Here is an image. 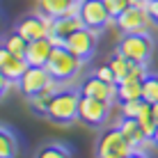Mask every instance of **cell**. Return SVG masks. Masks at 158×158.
<instances>
[{"mask_svg":"<svg viewBox=\"0 0 158 158\" xmlns=\"http://www.w3.org/2000/svg\"><path fill=\"white\" fill-rule=\"evenodd\" d=\"M101 158H124V156H115V154H110V156H101Z\"/></svg>","mask_w":158,"mask_h":158,"instance_id":"obj_34","label":"cell"},{"mask_svg":"<svg viewBox=\"0 0 158 158\" xmlns=\"http://www.w3.org/2000/svg\"><path fill=\"white\" fill-rule=\"evenodd\" d=\"M124 158H147V154H144V151H131V154L124 156Z\"/></svg>","mask_w":158,"mask_h":158,"instance_id":"obj_30","label":"cell"},{"mask_svg":"<svg viewBox=\"0 0 158 158\" xmlns=\"http://www.w3.org/2000/svg\"><path fill=\"white\" fill-rule=\"evenodd\" d=\"M142 99L147 103H158V73H149L142 80Z\"/></svg>","mask_w":158,"mask_h":158,"instance_id":"obj_23","label":"cell"},{"mask_svg":"<svg viewBox=\"0 0 158 158\" xmlns=\"http://www.w3.org/2000/svg\"><path fill=\"white\" fill-rule=\"evenodd\" d=\"M117 53H122L126 60L131 62H140L147 64L154 53V39H151L147 32H131V35H124L122 41L117 46Z\"/></svg>","mask_w":158,"mask_h":158,"instance_id":"obj_3","label":"cell"},{"mask_svg":"<svg viewBox=\"0 0 158 158\" xmlns=\"http://www.w3.org/2000/svg\"><path fill=\"white\" fill-rule=\"evenodd\" d=\"M131 151H133V147L128 144V140L124 138V133L119 131V126L103 131L101 138H99V144H96V156H99V158L101 156H110V154L128 156Z\"/></svg>","mask_w":158,"mask_h":158,"instance_id":"obj_9","label":"cell"},{"mask_svg":"<svg viewBox=\"0 0 158 158\" xmlns=\"http://www.w3.org/2000/svg\"><path fill=\"white\" fill-rule=\"evenodd\" d=\"M119 131L124 133V138L128 140V144L133 147V151H144L147 147L151 144V138L140 128L138 119H131V117H122L119 122Z\"/></svg>","mask_w":158,"mask_h":158,"instance_id":"obj_13","label":"cell"},{"mask_svg":"<svg viewBox=\"0 0 158 158\" xmlns=\"http://www.w3.org/2000/svg\"><path fill=\"white\" fill-rule=\"evenodd\" d=\"M103 2H106V7H108V12H110V16H112V19H117V16L131 5V0H103Z\"/></svg>","mask_w":158,"mask_h":158,"instance_id":"obj_26","label":"cell"},{"mask_svg":"<svg viewBox=\"0 0 158 158\" xmlns=\"http://www.w3.org/2000/svg\"><path fill=\"white\" fill-rule=\"evenodd\" d=\"M94 76L101 78V80H106V83H110V85H117V78H115V73H112L110 64H101V67L94 71Z\"/></svg>","mask_w":158,"mask_h":158,"instance_id":"obj_27","label":"cell"},{"mask_svg":"<svg viewBox=\"0 0 158 158\" xmlns=\"http://www.w3.org/2000/svg\"><path fill=\"white\" fill-rule=\"evenodd\" d=\"M135 99H142V80H135V78H124L117 83V101H135Z\"/></svg>","mask_w":158,"mask_h":158,"instance_id":"obj_18","label":"cell"},{"mask_svg":"<svg viewBox=\"0 0 158 158\" xmlns=\"http://www.w3.org/2000/svg\"><path fill=\"white\" fill-rule=\"evenodd\" d=\"M108 64H110L112 73H115V78H117V83H119V80H124V78L128 76L131 64H133V62H131V60H126L122 53H115V55L110 57V62H108Z\"/></svg>","mask_w":158,"mask_h":158,"instance_id":"obj_21","label":"cell"},{"mask_svg":"<svg viewBox=\"0 0 158 158\" xmlns=\"http://www.w3.org/2000/svg\"><path fill=\"white\" fill-rule=\"evenodd\" d=\"M151 144L158 147V126H156V131H154V135H151Z\"/></svg>","mask_w":158,"mask_h":158,"instance_id":"obj_32","label":"cell"},{"mask_svg":"<svg viewBox=\"0 0 158 158\" xmlns=\"http://www.w3.org/2000/svg\"><path fill=\"white\" fill-rule=\"evenodd\" d=\"M144 106V99H135V101H124L122 103V117H131L135 119L140 115V110H142Z\"/></svg>","mask_w":158,"mask_h":158,"instance_id":"obj_25","label":"cell"},{"mask_svg":"<svg viewBox=\"0 0 158 158\" xmlns=\"http://www.w3.org/2000/svg\"><path fill=\"white\" fill-rule=\"evenodd\" d=\"M19 154V142L12 131L0 126V158H16Z\"/></svg>","mask_w":158,"mask_h":158,"instance_id":"obj_19","label":"cell"},{"mask_svg":"<svg viewBox=\"0 0 158 158\" xmlns=\"http://www.w3.org/2000/svg\"><path fill=\"white\" fill-rule=\"evenodd\" d=\"M73 2H80V0H73Z\"/></svg>","mask_w":158,"mask_h":158,"instance_id":"obj_35","label":"cell"},{"mask_svg":"<svg viewBox=\"0 0 158 158\" xmlns=\"http://www.w3.org/2000/svg\"><path fill=\"white\" fill-rule=\"evenodd\" d=\"M83 60L76 57L71 51H67L64 46H55L46 62V69L51 71V76L57 80V83H67V80L76 78L83 69Z\"/></svg>","mask_w":158,"mask_h":158,"instance_id":"obj_1","label":"cell"},{"mask_svg":"<svg viewBox=\"0 0 158 158\" xmlns=\"http://www.w3.org/2000/svg\"><path fill=\"white\" fill-rule=\"evenodd\" d=\"M138 119V124H140V128L144 131L147 135H154V131H156V122H154V112H151V103H147L144 101V106H142V110H140V115L135 117Z\"/></svg>","mask_w":158,"mask_h":158,"instance_id":"obj_22","label":"cell"},{"mask_svg":"<svg viewBox=\"0 0 158 158\" xmlns=\"http://www.w3.org/2000/svg\"><path fill=\"white\" fill-rule=\"evenodd\" d=\"M110 106L112 103L92 99V96H83L80 94V103H78V119L87 126H103L108 122L110 115Z\"/></svg>","mask_w":158,"mask_h":158,"instance_id":"obj_7","label":"cell"},{"mask_svg":"<svg viewBox=\"0 0 158 158\" xmlns=\"http://www.w3.org/2000/svg\"><path fill=\"white\" fill-rule=\"evenodd\" d=\"M39 12L48 19H60L64 14H78V2L73 0H37Z\"/></svg>","mask_w":158,"mask_h":158,"instance_id":"obj_16","label":"cell"},{"mask_svg":"<svg viewBox=\"0 0 158 158\" xmlns=\"http://www.w3.org/2000/svg\"><path fill=\"white\" fill-rule=\"evenodd\" d=\"M53 41L48 37L44 39H35V41H28V51H25V62L30 67H46L48 57L53 53Z\"/></svg>","mask_w":158,"mask_h":158,"instance_id":"obj_15","label":"cell"},{"mask_svg":"<svg viewBox=\"0 0 158 158\" xmlns=\"http://www.w3.org/2000/svg\"><path fill=\"white\" fill-rule=\"evenodd\" d=\"M57 80H53L48 87H44L41 92H37L35 96H30L28 103H30V110L35 112V115H41V117H46V112H48V106H51V101H53V96L57 94Z\"/></svg>","mask_w":158,"mask_h":158,"instance_id":"obj_17","label":"cell"},{"mask_svg":"<svg viewBox=\"0 0 158 158\" xmlns=\"http://www.w3.org/2000/svg\"><path fill=\"white\" fill-rule=\"evenodd\" d=\"M80 94L99 99V101H106V103H112L117 99V85H110V83H106V80L96 78V76H89V78L80 85Z\"/></svg>","mask_w":158,"mask_h":158,"instance_id":"obj_12","label":"cell"},{"mask_svg":"<svg viewBox=\"0 0 158 158\" xmlns=\"http://www.w3.org/2000/svg\"><path fill=\"white\" fill-rule=\"evenodd\" d=\"M12 85H14V83H12V80H9V78H7V76H5L2 71H0V99H2V96L7 94V89H9Z\"/></svg>","mask_w":158,"mask_h":158,"instance_id":"obj_28","label":"cell"},{"mask_svg":"<svg viewBox=\"0 0 158 158\" xmlns=\"http://www.w3.org/2000/svg\"><path fill=\"white\" fill-rule=\"evenodd\" d=\"M35 158H71V151H69L64 144L53 142V144H44L41 149L37 151Z\"/></svg>","mask_w":158,"mask_h":158,"instance_id":"obj_24","label":"cell"},{"mask_svg":"<svg viewBox=\"0 0 158 158\" xmlns=\"http://www.w3.org/2000/svg\"><path fill=\"white\" fill-rule=\"evenodd\" d=\"M151 23H154V21H151V16H149L147 2L144 5H128V7L115 19V25L124 32V35H131V32H147Z\"/></svg>","mask_w":158,"mask_h":158,"instance_id":"obj_5","label":"cell"},{"mask_svg":"<svg viewBox=\"0 0 158 158\" xmlns=\"http://www.w3.org/2000/svg\"><path fill=\"white\" fill-rule=\"evenodd\" d=\"M78 103H80V92L76 89H57L48 106L46 117L53 124H71L78 119Z\"/></svg>","mask_w":158,"mask_h":158,"instance_id":"obj_2","label":"cell"},{"mask_svg":"<svg viewBox=\"0 0 158 158\" xmlns=\"http://www.w3.org/2000/svg\"><path fill=\"white\" fill-rule=\"evenodd\" d=\"M53 80L55 78L51 76V71H48L46 67H28L16 85H19V89L30 99V96H35L37 92H41L44 87H48Z\"/></svg>","mask_w":158,"mask_h":158,"instance_id":"obj_10","label":"cell"},{"mask_svg":"<svg viewBox=\"0 0 158 158\" xmlns=\"http://www.w3.org/2000/svg\"><path fill=\"white\" fill-rule=\"evenodd\" d=\"M51 25H53V19L44 16L41 12L37 14H28L16 23V32L21 37H25L28 41H35V39H44V37L51 35Z\"/></svg>","mask_w":158,"mask_h":158,"instance_id":"obj_8","label":"cell"},{"mask_svg":"<svg viewBox=\"0 0 158 158\" xmlns=\"http://www.w3.org/2000/svg\"><path fill=\"white\" fill-rule=\"evenodd\" d=\"M78 16H80L85 28L96 30V32H101L110 23H115V19L110 16L103 0H80L78 2Z\"/></svg>","mask_w":158,"mask_h":158,"instance_id":"obj_4","label":"cell"},{"mask_svg":"<svg viewBox=\"0 0 158 158\" xmlns=\"http://www.w3.org/2000/svg\"><path fill=\"white\" fill-rule=\"evenodd\" d=\"M80 28H83V21H80L78 14H64V16H60V19H53L48 39L53 41V46H64L67 37L71 35V32L80 30Z\"/></svg>","mask_w":158,"mask_h":158,"instance_id":"obj_11","label":"cell"},{"mask_svg":"<svg viewBox=\"0 0 158 158\" xmlns=\"http://www.w3.org/2000/svg\"><path fill=\"white\" fill-rule=\"evenodd\" d=\"M96 39H99V32L96 30H89V28H80L71 32V35L67 37V41H64V48L67 51H71L76 57H80L83 62H87L92 55H94L96 51Z\"/></svg>","mask_w":158,"mask_h":158,"instance_id":"obj_6","label":"cell"},{"mask_svg":"<svg viewBox=\"0 0 158 158\" xmlns=\"http://www.w3.org/2000/svg\"><path fill=\"white\" fill-rule=\"evenodd\" d=\"M147 9H149V16H151V21L158 25V0H149L147 2Z\"/></svg>","mask_w":158,"mask_h":158,"instance_id":"obj_29","label":"cell"},{"mask_svg":"<svg viewBox=\"0 0 158 158\" xmlns=\"http://www.w3.org/2000/svg\"><path fill=\"white\" fill-rule=\"evenodd\" d=\"M30 64L25 62V57H19L14 53H9L5 46H0V71L7 76L12 83H19V78L25 73Z\"/></svg>","mask_w":158,"mask_h":158,"instance_id":"obj_14","label":"cell"},{"mask_svg":"<svg viewBox=\"0 0 158 158\" xmlns=\"http://www.w3.org/2000/svg\"><path fill=\"white\" fill-rule=\"evenodd\" d=\"M144 2H149V0H131V5H144Z\"/></svg>","mask_w":158,"mask_h":158,"instance_id":"obj_33","label":"cell"},{"mask_svg":"<svg viewBox=\"0 0 158 158\" xmlns=\"http://www.w3.org/2000/svg\"><path fill=\"white\" fill-rule=\"evenodd\" d=\"M2 46L7 48L9 53H14V55L19 57H25V51H28V39L25 37H21L19 32H12V35H7V39L2 41Z\"/></svg>","mask_w":158,"mask_h":158,"instance_id":"obj_20","label":"cell"},{"mask_svg":"<svg viewBox=\"0 0 158 158\" xmlns=\"http://www.w3.org/2000/svg\"><path fill=\"white\" fill-rule=\"evenodd\" d=\"M151 112H154V122L158 126V103H151Z\"/></svg>","mask_w":158,"mask_h":158,"instance_id":"obj_31","label":"cell"}]
</instances>
